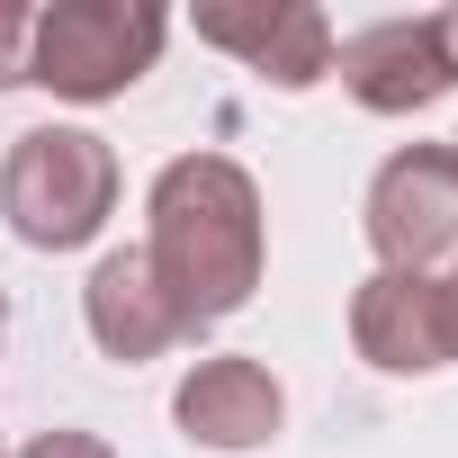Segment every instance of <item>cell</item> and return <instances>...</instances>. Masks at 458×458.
<instances>
[{
    "mask_svg": "<svg viewBox=\"0 0 458 458\" xmlns=\"http://www.w3.org/2000/svg\"><path fill=\"white\" fill-rule=\"evenodd\" d=\"M144 261H153L162 297L189 315V333L243 315L261 297V270H270L261 180L234 153H180V162H162L153 189H144Z\"/></svg>",
    "mask_w": 458,
    "mask_h": 458,
    "instance_id": "cell-1",
    "label": "cell"
},
{
    "mask_svg": "<svg viewBox=\"0 0 458 458\" xmlns=\"http://www.w3.org/2000/svg\"><path fill=\"white\" fill-rule=\"evenodd\" d=\"M0 216L28 252H81L117 216V153L90 126H28L0 162Z\"/></svg>",
    "mask_w": 458,
    "mask_h": 458,
    "instance_id": "cell-2",
    "label": "cell"
},
{
    "mask_svg": "<svg viewBox=\"0 0 458 458\" xmlns=\"http://www.w3.org/2000/svg\"><path fill=\"white\" fill-rule=\"evenodd\" d=\"M171 46V19L153 0H55L37 10V37H28V81L72 99V108H99V99H126Z\"/></svg>",
    "mask_w": 458,
    "mask_h": 458,
    "instance_id": "cell-3",
    "label": "cell"
},
{
    "mask_svg": "<svg viewBox=\"0 0 458 458\" xmlns=\"http://www.w3.org/2000/svg\"><path fill=\"white\" fill-rule=\"evenodd\" d=\"M360 234L377 270H422L458 261V144H395L360 198Z\"/></svg>",
    "mask_w": 458,
    "mask_h": 458,
    "instance_id": "cell-4",
    "label": "cell"
},
{
    "mask_svg": "<svg viewBox=\"0 0 458 458\" xmlns=\"http://www.w3.org/2000/svg\"><path fill=\"white\" fill-rule=\"evenodd\" d=\"M351 351L386 377H431L458 369V324H449V288L422 270H369L351 288Z\"/></svg>",
    "mask_w": 458,
    "mask_h": 458,
    "instance_id": "cell-5",
    "label": "cell"
},
{
    "mask_svg": "<svg viewBox=\"0 0 458 458\" xmlns=\"http://www.w3.org/2000/svg\"><path fill=\"white\" fill-rule=\"evenodd\" d=\"M198 46L234 55L270 90H315V81H333L342 37H333V19L315 0H216V10H198Z\"/></svg>",
    "mask_w": 458,
    "mask_h": 458,
    "instance_id": "cell-6",
    "label": "cell"
},
{
    "mask_svg": "<svg viewBox=\"0 0 458 458\" xmlns=\"http://www.w3.org/2000/svg\"><path fill=\"white\" fill-rule=\"evenodd\" d=\"M333 72H342V90H351L369 117H422V108H440V99L458 90L449 64H440L431 10H422V19H369V28H351V37L333 46Z\"/></svg>",
    "mask_w": 458,
    "mask_h": 458,
    "instance_id": "cell-7",
    "label": "cell"
},
{
    "mask_svg": "<svg viewBox=\"0 0 458 458\" xmlns=\"http://www.w3.org/2000/svg\"><path fill=\"white\" fill-rule=\"evenodd\" d=\"M171 422L180 440L216 449V458H243V449H270L279 422H288V386L243 360V351H225V360H198L180 386H171Z\"/></svg>",
    "mask_w": 458,
    "mask_h": 458,
    "instance_id": "cell-8",
    "label": "cell"
},
{
    "mask_svg": "<svg viewBox=\"0 0 458 458\" xmlns=\"http://www.w3.org/2000/svg\"><path fill=\"white\" fill-rule=\"evenodd\" d=\"M81 324H90L99 360H117V369H144V360H162V351H180V342H189V315L162 297V279H153L144 243H126V252H99V261H90V279H81Z\"/></svg>",
    "mask_w": 458,
    "mask_h": 458,
    "instance_id": "cell-9",
    "label": "cell"
},
{
    "mask_svg": "<svg viewBox=\"0 0 458 458\" xmlns=\"http://www.w3.org/2000/svg\"><path fill=\"white\" fill-rule=\"evenodd\" d=\"M28 37H37V10L28 0H0V90L28 81Z\"/></svg>",
    "mask_w": 458,
    "mask_h": 458,
    "instance_id": "cell-10",
    "label": "cell"
},
{
    "mask_svg": "<svg viewBox=\"0 0 458 458\" xmlns=\"http://www.w3.org/2000/svg\"><path fill=\"white\" fill-rule=\"evenodd\" d=\"M10 458H117L99 431H37L28 449H10Z\"/></svg>",
    "mask_w": 458,
    "mask_h": 458,
    "instance_id": "cell-11",
    "label": "cell"
},
{
    "mask_svg": "<svg viewBox=\"0 0 458 458\" xmlns=\"http://www.w3.org/2000/svg\"><path fill=\"white\" fill-rule=\"evenodd\" d=\"M431 37H440V64H449V81H458V0L431 10Z\"/></svg>",
    "mask_w": 458,
    "mask_h": 458,
    "instance_id": "cell-12",
    "label": "cell"
},
{
    "mask_svg": "<svg viewBox=\"0 0 458 458\" xmlns=\"http://www.w3.org/2000/svg\"><path fill=\"white\" fill-rule=\"evenodd\" d=\"M440 288H449V324H458V261H449V270H440Z\"/></svg>",
    "mask_w": 458,
    "mask_h": 458,
    "instance_id": "cell-13",
    "label": "cell"
},
{
    "mask_svg": "<svg viewBox=\"0 0 458 458\" xmlns=\"http://www.w3.org/2000/svg\"><path fill=\"white\" fill-rule=\"evenodd\" d=\"M0 342H10V306H0Z\"/></svg>",
    "mask_w": 458,
    "mask_h": 458,
    "instance_id": "cell-14",
    "label": "cell"
},
{
    "mask_svg": "<svg viewBox=\"0 0 458 458\" xmlns=\"http://www.w3.org/2000/svg\"><path fill=\"white\" fill-rule=\"evenodd\" d=\"M0 458H10V440H0Z\"/></svg>",
    "mask_w": 458,
    "mask_h": 458,
    "instance_id": "cell-15",
    "label": "cell"
}]
</instances>
